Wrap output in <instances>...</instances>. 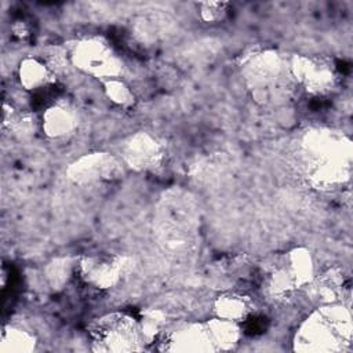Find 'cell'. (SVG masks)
Here are the masks:
<instances>
[{"instance_id": "1", "label": "cell", "mask_w": 353, "mask_h": 353, "mask_svg": "<svg viewBox=\"0 0 353 353\" xmlns=\"http://www.w3.org/2000/svg\"><path fill=\"white\" fill-rule=\"evenodd\" d=\"M352 142L335 130L313 128L299 143V165L310 186L332 190L346 183L352 174Z\"/></svg>"}, {"instance_id": "2", "label": "cell", "mask_w": 353, "mask_h": 353, "mask_svg": "<svg viewBox=\"0 0 353 353\" xmlns=\"http://www.w3.org/2000/svg\"><path fill=\"white\" fill-rule=\"evenodd\" d=\"M352 319L349 310L336 303L320 305L299 325L294 349L298 352H341L352 341Z\"/></svg>"}, {"instance_id": "3", "label": "cell", "mask_w": 353, "mask_h": 353, "mask_svg": "<svg viewBox=\"0 0 353 353\" xmlns=\"http://www.w3.org/2000/svg\"><path fill=\"white\" fill-rule=\"evenodd\" d=\"M92 349L97 352H132L142 349L145 338L141 323L125 313L97 319L90 328Z\"/></svg>"}, {"instance_id": "4", "label": "cell", "mask_w": 353, "mask_h": 353, "mask_svg": "<svg viewBox=\"0 0 353 353\" xmlns=\"http://www.w3.org/2000/svg\"><path fill=\"white\" fill-rule=\"evenodd\" d=\"M69 62L79 70L92 77L108 80L120 77L123 65L113 50L98 37L83 39L69 51Z\"/></svg>"}, {"instance_id": "5", "label": "cell", "mask_w": 353, "mask_h": 353, "mask_svg": "<svg viewBox=\"0 0 353 353\" xmlns=\"http://www.w3.org/2000/svg\"><path fill=\"white\" fill-rule=\"evenodd\" d=\"M290 72L299 84L314 95L330 92L338 80L332 62L324 57L294 55L290 62Z\"/></svg>"}, {"instance_id": "6", "label": "cell", "mask_w": 353, "mask_h": 353, "mask_svg": "<svg viewBox=\"0 0 353 353\" xmlns=\"http://www.w3.org/2000/svg\"><path fill=\"white\" fill-rule=\"evenodd\" d=\"M130 259L114 254H98L84 256L79 261V273L81 279L97 288H112L123 279L128 270Z\"/></svg>"}, {"instance_id": "7", "label": "cell", "mask_w": 353, "mask_h": 353, "mask_svg": "<svg viewBox=\"0 0 353 353\" xmlns=\"http://www.w3.org/2000/svg\"><path fill=\"white\" fill-rule=\"evenodd\" d=\"M121 165L119 160L105 152L87 153L69 164L68 178L77 185L108 182L119 176Z\"/></svg>"}, {"instance_id": "8", "label": "cell", "mask_w": 353, "mask_h": 353, "mask_svg": "<svg viewBox=\"0 0 353 353\" xmlns=\"http://www.w3.org/2000/svg\"><path fill=\"white\" fill-rule=\"evenodd\" d=\"M240 70L250 88L263 90L280 77L283 59L274 50H254L243 57Z\"/></svg>"}, {"instance_id": "9", "label": "cell", "mask_w": 353, "mask_h": 353, "mask_svg": "<svg viewBox=\"0 0 353 353\" xmlns=\"http://www.w3.org/2000/svg\"><path fill=\"white\" fill-rule=\"evenodd\" d=\"M164 146L149 132H135L121 145L124 163L137 171L157 168L164 160Z\"/></svg>"}, {"instance_id": "10", "label": "cell", "mask_w": 353, "mask_h": 353, "mask_svg": "<svg viewBox=\"0 0 353 353\" xmlns=\"http://www.w3.org/2000/svg\"><path fill=\"white\" fill-rule=\"evenodd\" d=\"M165 350L215 352L205 323L182 324L168 331L163 339Z\"/></svg>"}, {"instance_id": "11", "label": "cell", "mask_w": 353, "mask_h": 353, "mask_svg": "<svg viewBox=\"0 0 353 353\" xmlns=\"http://www.w3.org/2000/svg\"><path fill=\"white\" fill-rule=\"evenodd\" d=\"M18 79L25 90L37 91L52 84L55 81V73L44 61L34 57H26L19 62Z\"/></svg>"}, {"instance_id": "12", "label": "cell", "mask_w": 353, "mask_h": 353, "mask_svg": "<svg viewBox=\"0 0 353 353\" xmlns=\"http://www.w3.org/2000/svg\"><path fill=\"white\" fill-rule=\"evenodd\" d=\"M76 125L74 112L65 105L48 106L41 117V128L48 138H63L72 134Z\"/></svg>"}, {"instance_id": "13", "label": "cell", "mask_w": 353, "mask_h": 353, "mask_svg": "<svg viewBox=\"0 0 353 353\" xmlns=\"http://www.w3.org/2000/svg\"><path fill=\"white\" fill-rule=\"evenodd\" d=\"M215 317L240 323L245 320L254 310L250 296L240 292H223L218 295L212 303Z\"/></svg>"}, {"instance_id": "14", "label": "cell", "mask_w": 353, "mask_h": 353, "mask_svg": "<svg viewBox=\"0 0 353 353\" xmlns=\"http://www.w3.org/2000/svg\"><path fill=\"white\" fill-rule=\"evenodd\" d=\"M343 277L339 269H330L321 276L316 277L305 287L310 296L320 305L335 303L342 292Z\"/></svg>"}, {"instance_id": "15", "label": "cell", "mask_w": 353, "mask_h": 353, "mask_svg": "<svg viewBox=\"0 0 353 353\" xmlns=\"http://www.w3.org/2000/svg\"><path fill=\"white\" fill-rule=\"evenodd\" d=\"M292 274L298 288H305L314 279V265L312 254L305 247H295L283 259Z\"/></svg>"}, {"instance_id": "16", "label": "cell", "mask_w": 353, "mask_h": 353, "mask_svg": "<svg viewBox=\"0 0 353 353\" xmlns=\"http://www.w3.org/2000/svg\"><path fill=\"white\" fill-rule=\"evenodd\" d=\"M214 350H232L240 339L239 323L215 317L205 321Z\"/></svg>"}, {"instance_id": "17", "label": "cell", "mask_w": 353, "mask_h": 353, "mask_svg": "<svg viewBox=\"0 0 353 353\" xmlns=\"http://www.w3.org/2000/svg\"><path fill=\"white\" fill-rule=\"evenodd\" d=\"M298 288L292 274L281 261L279 266H276L266 280V292L274 301H285L288 299Z\"/></svg>"}, {"instance_id": "18", "label": "cell", "mask_w": 353, "mask_h": 353, "mask_svg": "<svg viewBox=\"0 0 353 353\" xmlns=\"http://www.w3.org/2000/svg\"><path fill=\"white\" fill-rule=\"evenodd\" d=\"M36 338L26 330L17 325H6L1 332L0 352L28 353L34 350Z\"/></svg>"}, {"instance_id": "19", "label": "cell", "mask_w": 353, "mask_h": 353, "mask_svg": "<svg viewBox=\"0 0 353 353\" xmlns=\"http://www.w3.org/2000/svg\"><path fill=\"white\" fill-rule=\"evenodd\" d=\"M73 266L74 263L72 262V259L66 256L54 258L52 261H50L44 269V276L50 287L54 290L62 288L69 281Z\"/></svg>"}, {"instance_id": "20", "label": "cell", "mask_w": 353, "mask_h": 353, "mask_svg": "<svg viewBox=\"0 0 353 353\" xmlns=\"http://www.w3.org/2000/svg\"><path fill=\"white\" fill-rule=\"evenodd\" d=\"M102 85H103L105 95L113 103H116L119 106H130L134 103L135 98H134L131 88L120 77L103 80Z\"/></svg>"}, {"instance_id": "21", "label": "cell", "mask_w": 353, "mask_h": 353, "mask_svg": "<svg viewBox=\"0 0 353 353\" xmlns=\"http://www.w3.org/2000/svg\"><path fill=\"white\" fill-rule=\"evenodd\" d=\"M229 3L226 1H201L199 3V15L204 22L214 23L225 18Z\"/></svg>"}]
</instances>
